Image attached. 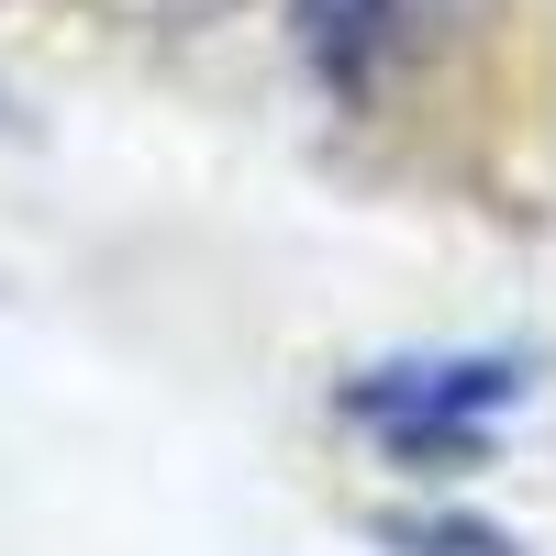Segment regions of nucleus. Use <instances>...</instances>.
Segmentation results:
<instances>
[{
    "instance_id": "1",
    "label": "nucleus",
    "mask_w": 556,
    "mask_h": 556,
    "mask_svg": "<svg viewBox=\"0 0 556 556\" xmlns=\"http://www.w3.org/2000/svg\"><path fill=\"white\" fill-rule=\"evenodd\" d=\"M523 401V367L501 356H445V367H367V379L345 390V412L367 434H379L390 456H456L479 445L501 412Z\"/></svg>"
},
{
    "instance_id": "2",
    "label": "nucleus",
    "mask_w": 556,
    "mask_h": 556,
    "mask_svg": "<svg viewBox=\"0 0 556 556\" xmlns=\"http://www.w3.org/2000/svg\"><path fill=\"white\" fill-rule=\"evenodd\" d=\"M312 12V56H323V78H367V56L390 45V0H301Z\"/></svg>"
},
{
    "instance_id": "3",
    "label": "nucleus",
    "mask_w": 556,
    "mask_h": 556,
    "mask_svg": "<svg viewBox=\"0 0 556 556\" xmlns=\"http://www.w3.org/2000/svg\"><path fill=\"white\" fill-rule=\"evenodd\" d=\"M401 556H523L513 534H490V523H390Z\"/></svg>"
},
{
    "instance_id": "4",
    "label": "nucleus",
    "mask_w": 556,
    "mask_h": 556,
    "mask_svg": "<svg viewBox=\"0 0 556 556\" xmlns=\"http://www.w3.org/2000/svg\"><path fill=\"white\" fill-rule=\"evenodd\" d=\"M123 23H212V12H235V0H112Z\"/></svg>"
}]
</instances>
